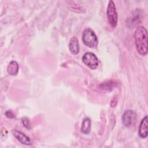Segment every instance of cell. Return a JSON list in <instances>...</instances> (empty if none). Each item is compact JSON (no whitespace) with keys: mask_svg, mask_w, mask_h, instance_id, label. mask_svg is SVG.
<instances>
[{"mask_svg":"<svg viewBox=\"0 0 148 148\" xmlns=\"http://www.w3.org/2000/svg\"><path fill=\"white\" fill-rule=\"evenodd\" d=\"M5 115L8 118H14L15 117L14 114L12 110H8L5 112Z\"/></svg>","mask_w":148,"mask_h":148,"instance_id":"cell-11","label":"cell"},{"mask_svg":"<svg viewBox=\"0 0 148 148\" xmlns=\"http://www.w3.org/2000/svg\"><path fill=\"white\" fill-rule=\"evenodd\" d=\"M139 135L142 138H146L148 135L147 116H146L141 121L139 128Z\"/></svg>","mask_w":148,"mask_h":148,"instance_id":"cell-6","label":"cell"},{"mask_svg":"<svg viewBox=\"0 0 148 148\" xmlns=\"http://www.w3.org/2000/svg\"><path fill=\"white\" fill-rule=\"evenodd\" d=\"M83 43L90 48H96L98 45V39L94 32L90 28L85 29L82 34Z\"/></svg>","mask_w":148,"mask_h":148,"instance_id":"cell-2","label":"cell"},{"mask_svg":"<svg viewBox=\"0 0 148 148\" xmlns=\"http://www.w3.org/2000/svg\"><path fill=\"white\" fill-rule=\"evenodd\" d=\"M107 16L110 25L113 28H115L117 24L118 15L114 3L113 1L109 2L107 8Z\"/></svg>","mask_w":148,"mask_h":148,"instance_id":"cell-3","label":"cell"},{"mask_svg":"<svg viewBox=\"0 0 148 148\" xmlns=\"http://www.w3.org/2000/svg\"><path fill=\"white\" fill-rule=\"evenodd\" d=\"M135 45L137 51L142 56L147 53V32L146 29L139 26L136 28L134 33Z\"/></svg>","mask_w":148,"mask_h":148,"instance_id":"cell-1","label":"cell"},{"mask_svg":"<svg viewBox=\"0 0 148 148\" xmlns=\"http://www.w3.org/2000/svg\"><path fill=\"white\" fill-rule=\"evenodd\" d=\"M137 116L136 113L132 110H126L122 116V123L126 127L133 126L136 122Z\"/></svg>","mask_w":148,"mask_h":148,"instance_id":"cell-4","label":"cell"},{"mask_svg":"<svg viewBox=\"0 0 148 148\" xmlns=\"http://www.w3.org/2000/svg\"><path fill=\"white\" fill-rule=\"evenodd\" d=\"M82 61L86 66L91 69H96L98 65V58L92 53L88 52L85 53L82 57Z\"/></svg>","mask_w":148,"mask_h":148,"instance_id":"cell-5","label":"cell"},{"mask_svg":"<svg viewBox=\"0 0 148 148\" xmlns=\"http://www.w3.org/2000/svg\"><path fill=\"white\" fill-rule=\"evenodd\" d=\"M69 51L73 54H77L79 51V44L78 39L75 36H72L69 43Z\"/></svg>","mask_w":148,"mask_h":148,"instance_id":"cell-8","label":"cell"},{"mask_svg":"<svg viewBox=\"0 0 148 148\" xmlns=\"http://www.w3.org/2000/svg\"><path fill=\"white\" fill-rule=\"evenodd\" d=\"M12 134L13 136L22 144L25 145H31L32 144L30 139L23 132L17 130H13L12 131Z\"/></svg>","mask_w":148,"mask_h":148,"instance_id":"cell-7","label":"cell"},{"mask_svg":"<svg viewBox=\"0 0 148 148\" xmlns=\"http://www.w3.org/2000/svg\"><path fill=\"white\" fill-rule=\"evenodd\" d=\"M8 73L12 76H16L18 72V65L15 61H12L7 67Z\"/></svg>","mask_w":148,"mask_h":148,"instance_id":"cell-9","label":"cell"},{"mask_svg":"<svg viewBox=\"0 0 148 148\" xmlns=\"http://www.w3.org/2000/svg\"><path fill=\"white\" fill-rule=\"evenodd\" d=\"M23 123L24 124V125L27 128H29V120L27 118L24 117V119H23Z\"/></svg>","mask_w":148,"mask_h":148,"instance_id":"cell-12","label":"cell"},{"mask_svg":"<svg viewBox=\"0 0 148 148\" xmlns=\"http://www.w3.org/2000/svg\"><path fill=\"white\" fill-rule=\"evenodd\" d=\"M91 120L89 117H86L82 122L81 131L84 134H88L91 131Z\"/></svg>","mask_w":148,"mask_h":148,"instance_id":"cell-10","label":"cell"}]
</instances>
